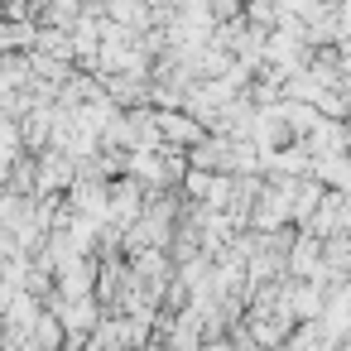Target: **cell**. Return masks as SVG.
<instances>
[{
	"label": "cell",
	"mask_w": 351,
	"mask_h": 351,
	"mask_svg": "<svg viewBox=\"0 0 351 351\" xmlns=\"http://www.w3.org/2000/svg\"><path fill=\"white\" fill-rule=\"evenodd\" d=\"M207 351H231V341H212V346H207Z\"/></svg>",
	"instance_id": "1"
}]
</instances>
